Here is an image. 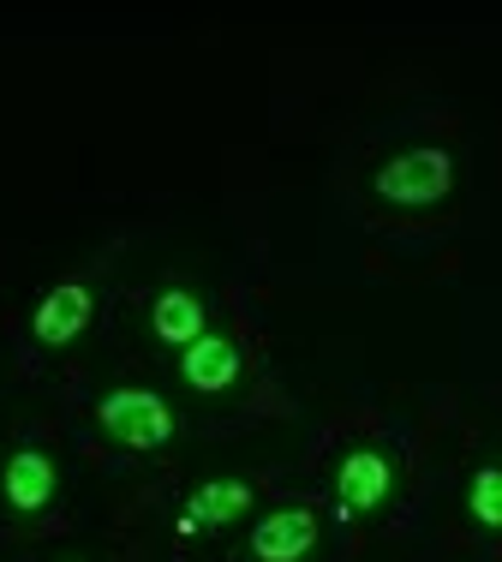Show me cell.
Here are the masks:
<instances>
[{"instance_id": "1", "label": "cell", "mask_w": 502, "mask_h": 562, "mask_svg": "<svg viewBox=\"0 0 502 562\" xmlns=\"http://www.w3.org/2000/svg\"><path fill=\"white\" fill-rule=\"evenodd\" d=\"M372 186H377L383 204L425 210V204H437V198H448V186H455V156L437 150V144H419V150L389 156Z\"/></svg>"}, {"instance_id": "6", "label": "cell", "mask_w": 502, "mask_h": 562, "mask_svg": "<svg viewBox=\"0 0 502 562\" xmlns=\"http://www.w3.org/2000/svg\"><path fill=\"white\" fill-rule=\"evenodd\" d=\"M251 508V485L246 479H204V485L186 497V515H180V539H197L204 527H221V520L246 515Z\"/></svg>"}, {"instance_id": "8", "label": "cell", "mask_w": 502, "mask_h": 562, "mask_svg": "<svg viewBox=\"0 0 502 562\" xmlns=\"http://www.w3.org/2000/svg\"><path fill=\"white\" fill-rule=\"evenodd\" d=\"M60 473L55 461H48L43 449H19L7 461V503L19 508V515H36V508H48V497H55Z\"/></svg>"}, {"instance_id": "3", "label": "cell", "mask_w": 502, "mask_h": 562, "mask_svg": "<svg viewBox=\"0 0 502 562\" xmlns=\"http://www.w3.org/2000/svg\"><path fill=\"white\" fill-rule=\"evenodd\" d=\"M90 312H96V300H90L84 281H60V288H48L43 300H36L31 329H36L43 347H66V341H78L90 329Z\"/></svg>"}, {"instance_id": "2", "label": "cell", "mask_w": 502, "mask_h": 562, "mask_svg": "<svg viewBox=\"0 0 502 562\" xmlns=\"http://www.w3.org/2000/svg\"><path fill=\"white\" fill-rule=\"evenodd\" d=\"M96 419L102 431L114 437V443L126 449H162L168 437H174V407H168L156 390H109L96 401Z\"/></svg>"}, {"instance_id": "9", "label": "cell", "mask_w": 502, "mask_h": 562, "mask_svg": "<svg viewBox=\"0 0 502 562\" xmlns=\"http://www.w3.org/2000/svg\"><path fill=\"white\" fill-rule=\"evenodd\" d=\"M150 329H156L168 347H192L197 336H209V329H204V300H197V293H186V288H168L162 300L150 305Z\"/></svg>"}, {"instance_id": "5", "label": "cell", "mask_w": 502, "mask_h": 562, "mask_svg": "<svg viewBox=\"0 0 502 562\" xmlns=\"http://www.w3.org/2000/svg\"><path fill=\"white\" fill-rule=\"evenodd\" d=\"M317 544V515L311 508H275L251 527V557L258 562H299Z\"/></svg>"}, {"instance_id": "7", "label": "cell", "mask_w": 502, "mask_h": 562, "mask_svg": "<svg viewBox=\"0 0 502 562\" xmlns=\"http://www.w3.org/2000/svg\"><path fill=\"white\" fill-rule=\"evenodd\" d=\"M180 371H186V383L197 395H221L240 378V347L228 336H197L192 347H180Z\"/></svg>"}, {"instance_id": "10", "label": "cell", "mask_w": 502, "mask_h": 562, "mask_svg": "<svg viewBox=\"0 0 502 562\" xmlns=\"http://www.w3.org/2000/svg\"><path fill=\"white\" fill-rule=\"evenodd\" d=\"M467 508L479 527H502V467H479L467 491Z\"/></svg>"}, {"instance_id": "4", "label": "cell", "mask_w": 502, "mask_h": 562, "mask_svg": "<svg viewBox=\"0 0 502 562\" xmlns=\"http://www.w3.org/2000/svg\"><path fill=\"white\" fill-rule=\"evenodd\" d=\"M395 491V467L383 461L377 449H353L335 473V497H341V515H372V508L389 503Z\"/></svg>"}]
</instances>
